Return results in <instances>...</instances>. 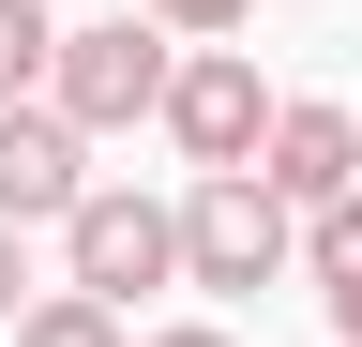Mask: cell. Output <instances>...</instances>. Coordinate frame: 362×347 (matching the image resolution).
Here are the masks:
<instances>
[{"label":"cell","mask_w":362,"mask_h":347,"mask_svg":"<svg viewBox=\"0 0 362 347\" xmlns=\"http://www.w3.org/2000/svg\"><path fill=\"white\" fill-rule=\"evenodd\" d=\"M181 61H197V46H166V16H90V30H61L45 106H61L76 136H136V121H166Z\"/></svg>","instance_id":"obj_2"},{"label":"cell","mask_w":362,"mask_h":347,"mask_svg":"<svg viewBox=\"0 0 362 347\" xmlns=\"http://www.w3.org/2000/svg\"><path fill=\"white\" fill-rule=\"evenodd\" d=\"M302 272H317V302H332V347H362V196H332L302 227Z\"/></svg>","instance_id":"obj_7"},{"label":"cell","mask_w":362,"mask_h":347,"mask_svg":"<svg viewBox=\"0 0 362 347\" xmlns=\"http://www.w3.org/2000/svg\"><path fill=\"white\" fill-rule=\"evenodd\" d=\"M136 16H166V30H181V46H226V30H242V16H257V0H136Z\"/></svg>","instance_id":"obj_10"},{"label":"cell","mask_w":362,"mask_h":347,"mask_svg":"<svg viewBox=\"0 0 362 347\" xmlns=\"http://www.w3.org/2000/svg\"><path fill=\"white\" fill-rule=\"evenodd\" d=\"M30 317V242H16V211H0V332Z\"/></svg>","instance_id":"obj_11"},{"label":"cell","mask_w":362,"mask_h":347,"mask_svg":"<svg viewBox=\"0 0 362 347\" xmlns=\"http://www.w3.org/2000/svg\"><path fill=\"white\" fill-rule=\"evenodd\" d=\"M136 347H242L226 317H166V332H136Z\"/></svg>","instance_id":"obj_12"},{"label":"cell","mask_w":362,"mask_h":347,"mask_svg":"<svg viewBox=\"0 0 362 347\" xmlns=\"http://www.w3.org/2000/svg\"><path fill=\"white\" fill-rule=\"evenodd\" d=\"M302 272V211L257 182V166H226V182H181V287L211 302H257Z\"/></svg>","instance_id":"obj_1"},{"label":"cell","mask_w":362,"mask_h":347,"mask_svg":"<svg viewBox=\"0 0 362 347\" xmlns=\"http://www.w3.org/2000/svg\"><path fill=\"white\" fill-rule=\"evenodd\" d=\"M45 76H61V16L45 0H0V106H45Z\"/></svg>","instance_id":"obj_8"},{"label":"cell","mask_w":362,"mask_h":347,"mask_svg":"<svg viewBox=\"0 0 362 347\" xmlns=\"http://www.w3.org/2000/svg\"><path fill=\"white\" fill-rule=\"evenodd\" d=\"M16 347H136V317H121V302H90V287H45L30 317H16Z\"/></svg>","instance_id":"obj_9"},{"label":"cell","mask_w":362,"mask_h":347,"mask_svg":"<svg viewBox=\"0 0 362 347\" xmlns=\"http://www.w3.org/2000/svg\"><path fill=\"white\" fill-rule=\"evenodd\" d=\"M0 211L16 227H76L90 211V136L61 106H0Z\"/></svg>","instance_id":"obj_5"},{"label":"cell","mask_w":362,"mask_h":347,"mask_svg":"<svg viewBox=\"0 0 362 347\" xmlns=\"http://www.w3.org/2000/svg\"><path fill=\"white\" fill-rule=\"evenodd\" d=\"M61 272H76L90 302H136V287H166V272H181V196L90 182V211L61 227Z\"/></svg>","instance_id":"obj_4"},{"label":"cell","mask_w":362,"mask_h":347,"mask_svg":"<svg viewBox=\"0 0 362 347\" xmlns=\"http://www.w3.org/2000/svg\"><path fill=\"white\" fill-rule=\"evenodd\" d=\"M257 182L287 196L302 227H317L332 196H362V106H287V121H272V151H257Z\"/></svg>","instance_id":"obj_6"},{"label":"cell","mask_w":362,"mask_h":347,"mask_svg":"<svg viewBox=\"0 0 362 347\" xmlns=\"http://www.w3.org/2000/svg\"><path fill=\"white\" fill-rule=\"evenodd\" d=\"M272 121H287V106L257 91V61H242V46H197V61H181V91H166V151L197 166V182H226V166L272 151Z\"/></svg>","instance_id":"obj_3"}]
</instances>
